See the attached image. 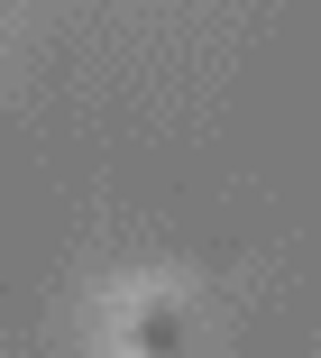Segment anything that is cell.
<instances>
[{
    "label": "cell",
    "mask_w": 321,
    "mask_h": 358,
    "mask_svg": "<svg viewBox=\"0 0 321 358\" xmlns=\"http://www.w3.org/2000/svg\"><path fill=\"white\" fill-rule=\"evenodd\" d=\"M184 340H193V322H184L175 294H129L120 303V349L129 358H184Z\"/></svg>",
    "instance_id": "1"
}]
</instances>
